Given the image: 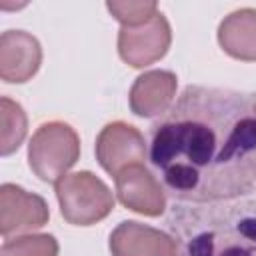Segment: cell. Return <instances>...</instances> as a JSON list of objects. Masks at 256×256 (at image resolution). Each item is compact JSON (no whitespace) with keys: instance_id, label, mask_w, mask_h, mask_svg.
Returning a JSON list of instances; mask_svg holds the SVG:
<instances>
[{"instance_id":"obj_1","label":"cell","mask_w":256,"mask_h":256,"mask_svg":"<svg viewBox=\"0 0 256 256\" xmlns=\"http://www.w3.org/2000/svg\"><path fill=\"white\" fill-rule=\"evenodd\" d=\"M148 160L164 192L184 204L256 192V94L186 86L152 124Z\"/></svg>"},{"instance_id":"obj_11","label":"cell","mask_w":256,"mask_h":256,"mask_svg":"<svg viewBox=\"0 0 256 256\" xmlns=\"http://www.w3.org/2000/svg\"><path fill=\"white\" fill-rule=\"evenodd\" d=\"M176 86V74L170 70H148L140 74L128 94L130 110L142 118L162 116L172 106Z\"/></svg>"},{"instance_id":"obj_13","label":"cell","mask_w":256,"mask_h":256,"mask_svg":"<svg viewBox=\"0 0 256 256\" xmlns=\"http://www.w3.org/2000/svg\"><path fill=\"white\" fill-rule=\"evenodd\" d=\"M0 124H2V144H0V154L10 156L20 148L24 142L26 130H28V120L18 102H14L8 96L0 98Z\"/></svg>"},{"instance_id":"obj_4","label":"cell","mask_w":256,"mask_h":256,"mask_svg":"<svg viewBox=\"0 0 256 256\" xmlns=\"http://www.w3.org/2000/svg\"><path fill=\"white\" fill-rule=\"evenodd\" d=\"M80 158V138L66 122H46L30 138L28 164L42 182H58Z\"/></svg>"},{"instance_id":"obj_12","label":"cell","mask_w":256,"mask_h":256,"mask_svg":"<svg viewBox=\"0 0 256 256\" xmlns=\"http://www.w3.org/2000/svg\"><path fill=\"white\" fill-rule=\"evenodd\" d=\"M218 44L236 60L256 62V8L230 12L218 26Z\"/></svg>"},{"instance_id":"obj_2","label":"cell","mask_w":256,"mask_h":256,"mask_svg":"<svg viewBox=\"0 0 256 256\" xmlns=\"http://www.w3.org/2000/svg\"><path fill=\"white\" fill-rule=\"evenodd\" d=\"M166 226L180 256H256V202L174 204Z\"/></svg>"},{"instance_id":"obj_6","label":"cell","mask_w":256,"mask_h":256,"mask_svg":"<svg viewBox=\"0 0 256 256\" xmlns=\"http://www.w3.org/2000/svg\"><path fill=\"white\" fill-rule=\"evenodd\" d=\"M96 160L110 176H116L126 166L144 164L146 142L142 132L126 122L106 124L96 138Z\"/></svg>"},{"instance_id":"obj_8","label":"cell","mask_w":256,"mask_h":256,"mask_svg":"<svg viewBox=\"0 0 256 256\" xmlns=\"http://www.w3.org/2000/svg\"><path fill=\"white\" fill-rule=\"evenodd\" d=\"M114 182L116 196L128 210L142 216H160L166 210V192L144 164L126 166L114 176Z\"/></svg>"},{"instance_id":"obj_3","label":"cell","mask_w":256,"mask_h":256,"mask_svg":"<svg viewBox=\"0 0 256 256\" xmlns=\"http://www.w3.org/2000/svg\"><path fill=\"white\" fill-rule=\"evenodd\" d=\"M54 188L60 214L74 226H92L104 220L116 204L112 190L88 170L62 176Z\"/></svg>"},{"instance_id":"obj_7","label":"cell","mask_w":256,"mask_h":256,"mask_svg":"<svg viewBox=\"0 0 256 256\" xmlns=\"http://www.w3.org/2000/svg\"><path fill=\"white\" fill-rule=\"evenodd\" d=\"M50 212L42 196L24 190L16 184H2L0 188V234L10 238V234L30 232L48 224Z\"/></svg>"},{"instance_id":"obj_14","label":"cell","mask_w":256,"mask_h":256,"mask_svg":"<svg viewBox=\"0 0 256 256\" xmlns=\"http://www.w3.org/2000/svg\"><path fill=\"white\" fill-rule=\"evenodd\" d=\"M0 256H58V240L52 234H26L6 238Z\"/></svg>"},{"instance_id":"obj_9","label":"cell","mask_w":256,"mask_h":256,"mask_svg":"<svg viewBox=\"0 0 256 256\" xmlns=\"http://www.w3.org/2000/svg\"><path fill=\"white\" fill-rule=\"evenodd\" d=\"M112 256H180L172 234L136 220H124L110 232Z\"/></svg>"},{"instance_id":"obj_15","label":"cell","mask_w":256,"mask_h":256,"mask_svg":"<svg viewBox=\"0 0 256 256\" xmlns=\"http://www.w3.org/2000/svg\"><path fill=\"white\" fill-rule=\"evenodd\" d=\"M108 12L122 26H142L158 14V4L152 0H128V2H108Z\"/></svg>"},{"instance_id":"obj_10","label":"cell","mask_w":256,"mask_h":256,"mask_svg":"<svg viewBox=\"0 0 256 256\" xmlns=\"http://www.w3.org/2000/svg\"><path fill=\"white\" fill-rule=\"evenodd\" d=\"M42 64L40 42L24 30H6L0 36V78L8 84L28 82Z\"/></svg>"},{"instance_id":"obj_5","label":"cell","mask_w":256,"mask_h":256,"mask_svg":"<svg viewBox=\"0 0 256 256\" xmlns=\"http://www.w3.org/2000/svg\"><path fill=\"white\" fill-rule=\"evenodd\" d=\"M172 30L162 12L142 26H122L118 32V54L132 68L158 62L170 48Z\"/></svg>"}]
</instances>
